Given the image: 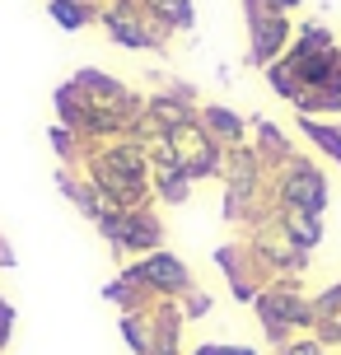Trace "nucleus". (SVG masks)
<instances>
[{"label":"nucleus","instance_id":"obj_1","mask_svg":"<svg viewBox=\"0 0 341 355\" xmlns=\"http://www.w3.org/2000/svg\"><path fill=\"white\" fill-rule=\"evenodd\" d=\"M80 173L94 182L103 211H141L155 206V182H150V150L136 136L85 145Z\"/></svg>","mask_w":341,"mask_h":355},{"label":"nucleus","instance_id":"obj_2","mask_svg":"<svg viewBox=\"0 0 341 355\" xmlns=\"http://www.w3.org/2000/svg\"><path fill=\"white\" fill-rule=\"evenodd\" d=\"M252 313L276 351H286L295 337L313 332V295H304L299 281H267L252 300Z\"/></svg>","mask_w":341,"mask_h":355},{"label":"nucleus","instance_id":"obj_3","mask_svg":"<svg viewBox=\"0 0 341 355\" xmlns=\"http://www.w3.org/2000/svg\"><path fill=\"white\" fill-rule=\"evenodd\" d=\"M267 192H271V206H276V211H313V215H323L332 187H327L323 168L295 150L281 168H271Z\"/></svg>","mask_w":341,"mask_h":355},{"label":"nucleus","instance_id":"obj_4","mask_svg":"<svg viewBox=\"0 0 341 355\" xmlns=\"http://www.w3.org/2000/svg\"><path fill=\"white\" fill-rule=\"evenodd\" d=\"M94 230L108 239V248L117 257H145V252L164 248V220L155 215V206H141V211H103L94 220Z\"/></svg>","mask_w":341,"mask_h":355},{"label":"nucleus","instance_id":"obj_5","mask_svg":"<svg viewBox=\"0 0 341 355\" xmlns=\"http://www.w3.org/2000/svg\"><path fill=\"white\" fill-rule=\"evenodd\" d=\"M98 24L126 52H159L164 47V33L155 24V15H150V0H108L98 10Z\"/></svg>","mask_w":341,"mask_h":355},{"label":"nucleus","instance_id":"obj_6","mask_svg":"<svg viewBox=\"0 0 341 355\" xmlns=\"http://www.w3.org/2000/svg\"><path fill=\"white\" fill-rule=\"evenodd\" d=\"M168 150H173L178 168L192 178V182L220 178V168H225V150H220V145L197 126V112H192L187 122H178L173 131H168Z\"/></svg>","mask_w":341,"mask_h":355},{"label":"nucleus","instance_id":"obj_7","mask_svg":"<svg viewBox=\"0 0 341 355\" xmlns=\"http://www.w3.org/2000/svg\"><path fill=\"white\" fill-rule=\"evenodd\" d=\"M136 271H141L145 290H150L155 300H182V295L197 290V285H192V266L168 248H155V252H145V257H136Z\"/></svg>","mask_w":341,"mask_h":355},{"label":"nucleus","instance_id":"obj_8","mask_svg":"<svg viewBox=\"0 0 341 355\" xmlns=\"http://www.w3.org/2000/svg\"><path fill=\"white\" fill-rule=\"evenodd\" d=\"M197 126L220 145V150H238V145H248V117H238V112L225 107V103H201L197 107Z\"/></svg>","mask_w":341,"mask_h":355},{"label":"nucleus","instance_id":"obj_9","mask_svg":"<svg viewBox=\"0 0 341 355\" xmlns=\"http://www.w3.org/2000/svg\"><path fill=\"white\" fill-rule=\"evenodd\" d=\"M248 145H252V155L267 164V168H281V164L295 155V145L286 141V131L271 122V117H262V112L248 117Z\"/></svg>","mask_w":341,"mask_h":355},{"label":"nucleus","instance_id":"obj_10","mask_svg":"<svg viewBox=\"0 0 341 355\" xmlns=\"http://www.w3.org/2000/svg\"><path fill=\"white\" fill-rule=\"evenodd\" d=\"M103 300L117 304V313H136V309H145V304H155V295L145 290L141 271H136V262H126L117 276H112L108 285H103Z\"/></svg>","mask_w":341,"mask_h":355},{"label":"nucleus","instance_id":"obj_11","mask_svg":"<svg viewBox=\"0 0 341 355\" xmlns=\"http://www.w3.org/2000/svg\"><path fill=\"white\" fill-rule=\"evenodd\" d=\"M52 107H56V122L66 126V131H75L80 141L89 145V107H85V98H80V89H75L71 80H66V85H56Z\"/></svg>","mask_w":341,"mask_h":355},{"label":"nucleus","instance_id":"obj_12","mask_svg":"<svg viewBox=\"0 0 341 355\" xmlns=\"http://www.w3.org/2000/svg\"><path fill=\"white\" fill-rule=\"evenodd\" d=\"M290 103H295L299 117H323V122H327V117H337V112H341V89H332V85H304Z\"/></svg>","mask_w":341,"mask_h":355},{"label":"nucleus","instance_id":"obj_13","mask_svg":"<svg viewBox=\"0 0 341 355\" xmlns=\"http://www.w3.org/2000/svg\"><path fill=\"white\" fill-rule=\"evenodd\" d=\"M150 15H155L164 37L192 33V28H197V5H192V0H159V5H150Z\"/></svg>","mask_w":341,"mask_h":355},{"label":"nucleus","instance_id":"obj_14","mask_svg":"<svg viewBox=\"0 0 341 355\" xmlns=\"http://www.w3.org/2000/svg\"><path fill=\"white\" fill-rule=\"evenodd\" d=\"M56 182H61L66 201H75V206H80V211L89 215V220H98V215H103V201H98L94 182H89L85 173H80V168H61V178H56Z\"/></svg>","mask_w":341,"mask_h":355},{"label":"nucleus","instance_id":"obj_15","mask_svg":"<svg viewBox=\"0 0 341 355\" xmlns=\"http://www.w3.org/2000/svg\"><path fill=\"white\" fill-rule=\"evenodd\" d=\"M47 19H52L56 28H66V33H80V28H89L98 10H94L89 0H47Z\"/></svg>","mask_w":341,"mask_h":355},{"label":"nucleus","instance_id":"obj_16","mask_svg":"<svg viewBox=\"0 0 341 355\" xmlns=\"http://www.w3.org/2000/svg\"><path fill=\"white\" fill-rule=\"evenodd\" d=\"M281 225H286V234L304 252H313L318 243H323V215H313V211H281Z\"/></svg>","mask_w":341,"mask_h":355},{"label":"nucleus","instance_id":"obj_17","mask_svg":"<svg viewBox=\"0 0 341 355\" xmlns=\"http://www.w3.org/2000/svg\"><path fill=\"white\" fill-rule=\"evenodd\" d=\"M299 136L308 145H318L327 159L341 168V126L337 122H323V117H299Z\"/></svg>","mask_w":341,"mask_h":355},{"label":"nucleus","instance_id":"obj_18","mask_svg":"<svg viewBox=\"0 0 341 355\" xmlns=\"http://www.w3.org/2000/svg\"><path fill=\"white\" fill-rule=\"evenodd\" d=\"M332 327H341V281L313 295V337H323Z\"/></svg>","mask_w":341,"mask_h":355},{"label":"nucleus","instance_id":"obj_19","mask_svg":"<svg viewBox=\"0 0 341 355\" xmlns=\"http://www.w3.org/2000/svg\"><path fill=\"white\" fill-rule=\"evenodd\" d=\"M332 47H341V42L332 37L327 24H299L290 37V52H332Z\"/></svg>","mask_w":341,"mask_h":355},{"label":"nucleus","instance_id":"obj_20","mask_svg":"<svg viewBox=\"0 0 341 355\" xmlns=\"http://www.w3.org/2000/svg\"><path fill=\"white\" fill-rule=\"evenodd\" d=\"M145 309H150V304H145ZM145 309H136V313H122V318H117L122 341L131 346V355H150V322H145Z\"/></svg>","mask_w":341,"mask_h":355},{"label":"nucleus","instance_id":"obj_21","mask_svg":"<svg viewBox=\"0 0 341 355\" xmlns=\"http://www.w3.org/2000/svg\"><path fill=\"white\" fill-rule=\"evenodd\" d=\"M262 75H267V85H271V94H276V98H286V103H290V98L299 94V80L290 75V66H286V61H271V66H267Z\"/></svg>","mask_w":341,"mask_h":355},{"label":"nucleus","instance_id":"obj_22","mask_svg":"<svg viewBox=\"0 0 341 355\" xmlns=\"http://www.w3.org/2000/svg\"><path fill=\"white\" fill-rule=\"evenodd\" d=\"M178 309H182V318H187V322H197V318H206V313L216 309V300H211L206 290H192V295H182V300H178Z\"/></svg>","mask_w":341,"mask_h":355},{"label":"nucleus","instance_id":"obj_23","mask_svg":"<svg viewBox=\"0 0 341 355\" xmlns=\"http://www.w3.org/2000/svg\"><path fill=\"white\" fill-rule=\"evenodd\" d=\"M281 355H327V346H323L318 337H313V332H304V337H295V341H290V346H286Z\"/></svg>","mask_w":341,"mask_h":355},{"label":"nucleus","instance_id":"obj_24","mask_svg":"<svg viewBox=\"0 0 341 355\" xmlns=\"http://www.w3.org/2000/svg\"><path fill=\"white\" fill-rule=\"evenodd\" d=\"M10 337H15V304H10L5 295H0V355H5Z\"/></svg>","mask_w":341,"mask_h":355},{"label":"nucleus","instance_id":"obj_25","mask_svg":"<svg viewBox=\"0 0 341 355\" xmlns=\"http://www.w3.org/2000/svg\"><path fill=\"white\" fill-rule=\"evenodd\" d=\"M216 355H257V351H252V346H234V341H229V346L216 341Z\"/></svg>","mask_w":341,"mask_h":355},{"label":"nucleus","instance_id":"obj_26","mask_svg":"<svg viewBox=\"0 0 341 355\" xmlns=\"http://www.w3.org/2000/svg\"><path fill=\"white\" fill-rule=\"evenodd\" d=\"M0 266H5V271H10V266H15V248H10V243H5V239H0Z\"/></svg>","mask_w":341,"mask_h":355},{"label":"nucleus","instance_id":"obj_27","mask_svg":"<svg viewBox=\"0 0 341 355\" xmlns=\"http://www.w3.org/2000/svg\"><path fill=\"white\" fill-rule=\"evenodd\" d=\"M276 5H281V10H286V15H290V10H299L304 0H276Z\"/></svg>","mask_w":341,"mask_h":355},{"label":"nucleus","instance_id":"obj_28","mask_svg":"<svg viewBox=\"0 0 341 355\" xmlns=\"http://www.w3.org/2000/svg\"><path fill=\"white\" fill-rule=\"evenodd\" d=\"M150 5H159V0H150Z\"/></svg>","mask_w":341,"mask_h":355}]
</instances>
